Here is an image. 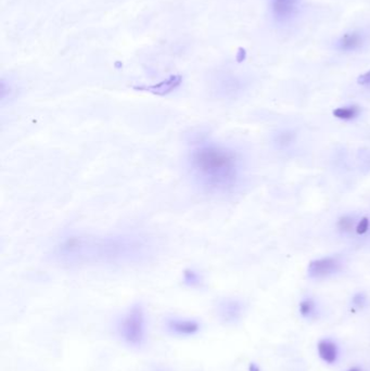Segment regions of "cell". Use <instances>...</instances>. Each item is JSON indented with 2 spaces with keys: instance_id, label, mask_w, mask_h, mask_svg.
Here are the masks:
<instances>
[{
  "instance_id": "9",
  "label": "cell",
  "mask_w": 370,
  "mask_h": 371,
  "mask_svg": "<svg viewBox=\"0 0 370 371\" xmlns=\"http://www.w3.org/2000/svg\"><path fill=\"white\" fill-rule=\"evenodd\" d=\"M358 109L356 106H349V107H339V109L333 111V115L341 120H352L358 115Z\"/></svg>"
},
{
  "instance_id": "1",
  "label": "cell",
  "mask_w": 370,
  "mask_h": 371,
  "mask_svg": "<svg viewBox=\"0 0 370 371\" xmlns=\"http://www.w3.org/2000/svg\"><path fill=\"white\" fill-rule=\"evenodd\" d=\"M154 244L146 236L74 235L55 245L54 260L63 264H131L149 260Z\"/></svg>"
},
{
  "instance_id": "7",
  "label": "cell",
  "mask_w": 370,
  "mask_h": 371,
  "mask_svg": "<svg viewBox=\"0 0 370 371\" xmlns=\"http://www.w3.org/2000/svg\"><path fill=\"white\" fill-rule=\"evenodd\" d=\"M318 354L323 362L332 365L337 362L339 356L338 345L329 339H323L317 345Z\"/></svg>"
},
{
  "instance_id": "12",
  "label": "cell",
  "mask_w": 370,
  "mask_h": 371,
  "mask_svg": "<svg viewBox=\"0 0 370 371\" xmlns=\"http://www.w3.org/2000/svg\"><path fill=\"white\" fill-rule=\"evenodd\" d=\"M368 227H369V220H368L367 217H364L361 221H359V224L357 225V228H356L357 234H359V235L366 234L367 230H368Z\"/></svg>"
},
{
  "instance_id": "14",
  "label": "cell",
  "mask_w": 370,
  "mask_h": 371,
  "mask_svg": "<svg viewBox=\"0 0 370 371\" xmlns=\"http://www.w3.org/2000/svg\"><path fill=\"white\" fill-rule=\"evenodd\" d=\"M358 84L361 85H370V71L365 73L364 75L358 77Z\"/></svg>"
},
{
  "instance_id": "13",
  "label": "cell",
  "mask_w": 370,
  "mask_h": 371,
  "mask_svg": "<svg viewBox=\"0 0 370 371\" xmlns=\"http://www.w3.org/2000/svg\"><path fill=\"white\" fill-rule=\"evenodd\" d=\"M186 282H189L190 285H196V283L199 282L198 275L194 274L193 271L187 272V274H186Z\"/></svg>"
},
{
  "instance_id": "5",
  "label": "cell",
  "mask_w": 370,
  "mask_h": 371,
  "mask_svg": "<svg viewBox=\"0 0 370 371\" xmlns=\"http://www.w3.org/2000/svg\"><path fill=\"white\" fill-rule=\"evenodd\" d=\"M166 328L175 336L188 337L193 336L200 330V323L192 319L184 318H172L166 322Z\"/></svg>"
},
{
  "instance_id": "17",
  "label": "cell",
  "mask_w": 370,
  "mask_h": 371,
  "mask_svg": "<svg viewBox=\"0 0 370 371\" xmlns=\"http://www.w3.org/2000/svg\"><path fill=\"white\" fill-rule=\"evenodd\" d=\"M347 371H362V370L359 369V368H357V367H354V368H351V369L347 370Z\"/></svg>"
},
{
  "instance_id": "10",
  "label": "cell",
  "mask_w": 370,
  "mask_h": 371,
  "mask_svg": "<svg viewBox=\"0 0 370 371\" xmlns=\"http://www.w3.org/2000/svg\"><path fill=\"white\" fill-rule=\"evenodd\" d=\"M315 303L312 300H304L300 303V313L303 317L305 318H310L315 314Z\"/></svg>"
},
{
  "instance_id": "2",
  "label": "cell",
  "mask_w": 370,
  "mask_h": 371,
  "mask_svg": "<svg viewBox=\"0 0 370 371\" xmlns=\"http://www.w3.org/2000/svg\"><path fill=\"white\" fill-rule=\"evenodd\" d=\"M187 166L198 186L209 191H216L228 188L234 183L237 157L227 148L203 141L188 152Z\"/></svg>"
},
{
  "instance_id": "15",
  "label": "cell",
  "mask_w": 370,
  "mask_h": 371,
  "mask_svg": "<svg viewBox=\"0 0 370 371\" xmlns=\"http://www.w3.org/2000/svg\"><path fill=\"white\" fill-rule=\"evenodd\" d=\"M353 301H354V303L356 304V305L361 306L365 302H366V297H365L363 294H357V295H355V297H354Z\"/></svg>"
},
{
  "instance_id": "16",
  "label": "cell",
  "mask_w": 370,
  "mask_h": 371,
  "mask_svg": "<svg viewBox=\"0 0 370 371\" xmlns=\"http://www.w3.org/2000/svg\"><path fill=\"white\" fill-rule=\"evenodd\" d=\"M250 371H259V369H258V368H256L254 365H251V367H250Z\"/></svg>"
},
{
  "instance_id": "4",
  "label": "cell",
  "mask_w": 370,
  "mask_h": 371,
  "mask_svg": "<svg viewBox=\"0 0 370 371\" xmlns=\"http://www.w3.org/2000/svg\"><path fill=\"white\" fill-rule=\"evenodd\" d=\"M340 263L333 257L313 261L308 266V275L312 278H325L330 276L339 269Z\"/></svg>"
},
{
  "instance_id": "6",
  "label": "cell",
  "mask_w": 370,
  "mask_h": 371,
  "mask_svg": "<svg viewBox=\"0 0 370 371\" xmlns=\"http://www.w3.org/2000/svg\"><path fill=\"white\" fill-rule=\"evenodd\" d=\"M299 0H271L272 13L278 20L289 19L295 12Z\"/></svg>"
},
{
  "instance_id": "3",
  "label": "cell",
  "mask_w": 370,
  "mask_h": 371,
  "mask_svg": "<svg viewBox=\"0 0 370 371\" xmlns=\"http://www.w3.org/2000/svg\"><path fill=\"white\" fill-rule=\"evenodd\" d=\"M120 336L132 346H141L146 340V315L140 304L133 305L123 317L119 327Z\"/></svg>"
},
{
  "instance_id": "8",
  "label": "cell",
  "mask_w": 370,
  "mask_h": 371,
  "mask_svg": "<svg viewBox=\"0 0 370 371\" xmlns=\"http://www.w3.org/2000/svg\"><path fill=\"white\" fill-rule=\"evenodd\" d=\"M362 43V35H359L355 32L346 33L338 41V48L343 51H353L361 47Z\"/></svg>"
},
{
  "instance_id": "11",
  "label": "cell",
  "mask_w": 370,
  "mask_h": 371,
  "mask_svg": "<svg viewBox=\"0 0 370 371\" xmlns=\"http://www.w3.org/2000/svg\"><path fill=\"white\" fill-rule=\"evenodd\" d=\"M353 225H354V221L351 217H343L339 220V224H338L339 228L343 231H349L353 228Z\"/></svg>"
}]
</instances>
